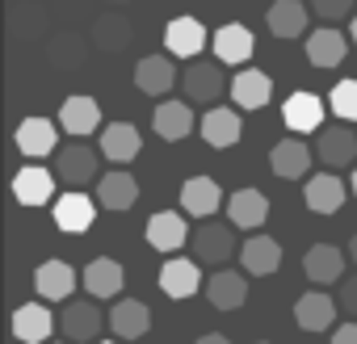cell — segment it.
<instances>
[{"label": "cell", "mask_w": 357, "mask_h": 344, "mask_svg": "<svg viewBox=\"0 0 357 344\" xmlns=\"http://www.w3.org/2000/svg\"><path fill=\"white\" fill-rule=\"evenodd\" d=\"M34 286H38V298H47V302H72L76 269L68 260H43L34 269Z\"/></svg>", "instance_id": "9c48e42d"}, {"label": "cell", "mask_w": 357, "mask_h": 344, "mask_svg": "<svg viewBox=\"0 0 357 344\" xmlns=\"http://www.w3.org/2000/svg\"><path fill=\"white\" fill-rule=\"evenodd\" d=\"M269 168L282 181H303V172H311V147L303 139H282L269 151Z\"/></svg>", "instance_id": "5bb4252c"}, {"label": "cell", "mask_w": 357, "mask_h": 344, "mask_svg": "<svg viewBox=\"0 0 357 344\" xmlns=\"http://www.w3.org/2000/svg\"><path fill=\"white\" fill-rule=\"evenodd\" d=\"M198 344H231V340H227V336H223V331H211V336H202V340H198Z\"/></svg>", "instance_id": "60d3db41"}, {"label": "cell", "mask_w": 357, "mask_h": 344, "mask_svg": "<svg viewBox=\"0 0 357 344\" xmlns=\"http://www.w3.org/2000/svg\"><path fill=\"white\" fill-rule=\"evenodd\" d=\"M101 344H114V340H101Z\"/></svg>", "instance_id": "bcb514c9"}, {"label": "cell", "mask_w": 357, "mask_h": 344, "mask_svg": "<svg viewBox=\"0 0 357 344\" xmlns=\"http://www.w3.org/2000/svg\"><path fill=\"white\" fill-rule=\"evenodd\" d=\"M105 5H126V0H105Z\"/></svg>", "instance_id": "f6af8a7d"}, {"label": "cell", "mask_w": 357, "mask_h": 344, "mask_svg": "<svg viewBox=\"0 0 357 344\" xmlns=\"http://www.w3.org/2000/svg\"><path fill=\"white\" fill-rule=\"evenodd\" d=\"M240 260H244L248 277H273L282 269V244L269 240V235H252V240H244Z\"/></svg>", "instance_id": "e0dca14e"}, {"label": "cell", "mask_w": 357, "mask_h": 344, "mask_svg": "<svg viewBox=\"0 0 357 344\" xmlns=\"http://www.w3.org/2000/svg\"><path fill=\"white\" fill-rule=\"evenodd\" d=\"M194 256L198 260H206V265H223L231 252H236V231L227 227V223H202L198 231H194Z\"/></svg>", "instance_id": "ba28073f"}, {"label": "cell", "mask_w": 357, "mask_h": 344, "mask_svg": "<svg viewBox=\"0 0 357 344\" xmlns=\"http://www.w3.org/2000/svg\"><path fill=\"white\" fill-rule=\"evenodd\" d=\"M336 311H340V306H336L324 290H311V294H303V298L294 302V319H298L303 331H328L332 319H336Z\"/></svg>", "instance_id": "f546056e"}, {"label": "cell", "mask_w": 357, "mask_h": 344, "mask_svg": "<svg viewBox=\"0 0 357 344\" xmlns=\"http://www.w3.org/2000/svg\"><path fill=\"white\" fill-rule=\"evenodd\" d=\"M324 114H328V105H324V97H315V93H290L286 105H282L286 126L298 130V134H307V130H324Z\"/></svg>", "instance_id": "30bf717a"}, {"label": "cell", "mask_w": 357, "mask_h": 344, "mask_svg": "<svg viewBox=\"0 0 357 344\" xmlns=\"http://www.w3.org/2000/svg\"><path fill=\"white\" fill-rule=\"evenodd\" d=\"M311 13H315L319 22H328V26H340L344 17H357L353 0H311Z\"/></svg>", "instance_id": "74e56055"}, {"label": "cell", "mask_w": 357, "mask_h": 344, "mask_svg": "<svg viewBox=\"0 0 357 344\" xmlns=\"http://www.w3.org/2000/svg\"><path fill=\"white\" fill-rule=\"evenodd\" d=\"M59 327L68 340H93L101 331V306L97 302H68L59 315Z\"/></svg>", "instance_id": "d6a6232c"}, {"label": "cell", "mask_w": 357, "mask_h": 344, "mask_svg": "<svg viewBox=\"0 0 357 344\" xmlns=\"http://www.w3.org/2000/svg\"><path fill=\"white\" fill-rule=\"evenodd\" d=\"M181 206H185V214H194V219H211V214L223 206L219 181H211V177H190V181L181 185Z\"/></svg>", "instance_id": "484cf974"}, {"label": "cell", "mask_w": 357, "mask_h": 344, "mask_svg": "<svg viewBox=\"0 0 357 344\" xmlns=\"http://www.w3.org/2000/svg\"><path fill=\"white\" fill-rule=\"evenodd\" d=\"M51 214H55V227H59V231L80 235V231H89V227H93V219H97V202H93L84 189H72V194L55 198Z\"/></svg>", "instance_id": "8992f818"}, {"label": "cell", "mask_w": 357, "mask_h": 344, "mask_svg": "<svg viewBox=\"0 0 357 344\" xmlns=\"http://www.w3.org/2000/svg\"><path fill=\"white\" fill-rule=\"evenodd\" d=\"M240 134H244V122H240V114L236 109H227V105H215V109H206L202 114V139L211 143V147H236L240 143Z\"/></svg>", "instance_id": "ffe728a7"}, {"label": "cell", "mask_w": 357, "mask_h": 344, "mask_svg": "<svg viewBox=\"0 0 357 344\" xmlns=\"http://www.w3.org/2000/svg\"><path fill=\"white\" fill-rule=\"evenodd\" d=\"M349 256H353V265H357V231H353V240H349Z\"/></svg>", "instance_id": "b9f144b4"}, {"label": "cell", "mask_w": 357, "mask_h": 344, "mask_svg": "<svg viewBox=\"0 0 357 344\" xmlns=\"http://www.w3.org/2000/svg\"><path fill=\"white\" fill-rule=\"evenodd\" d=\"M303 273H307L315 286H332V281H340V273H344V252H340L336 244H311L307 256H303Z\"/></svg>", "instance_id": "7402d4cb"}, {"label": "cell", "mask_w": 357, "mask_h": 344, "mask_svg": "<svg viewBox=\"0 0 357 344\" xmlns=\"http://www.w3.org/2000/svg\"><path fill=\"white\" fill-rule=\"evenodd\" d=\"M130 38H135V26H130L122 13H101V17L93 22V42H97L105 55L126 51V47H130Z\"/></svg>", "instance_id": "e575fe53"}, {"label": "cell", "mask_w": 357, "mask_h": 344, "mask_svg": "<svg viewBox=\"0 0 357 344\" xmlns=\"http://www.w3.org/2000/svg\"><path fill=\"white\" fill-rule=\"evenodd\" d=\"M206 298L215 311H240L248 302V277L236 273V269H223L206 281Z\"/></svg>", "instance_id": "603a6c76"}, {"label": "cell", "mask_w": 357, "mask_h": 344, "mask_svg": "<svg viewBox=\"0 0 357 344\" xmlns=\"http://www.w3.org/2000/svg\"><path fill=\"white\" fill-rule=\"evenodd\" d=\"M257 344H269V340H257Z\"/></svg>", "instance_id": "7dc6e473"}, {"label": "cell", "mask_w": 357, "mask_h": 344, "mask_svg": "<svg viewBox=\"0 0 357 344\" xmlns=\"http://www.w3.org/2000/svg\"><path fill=\"white\" fill-rule=\"evenodd\" d=\"M151 126H155V134H160L164 143H181V139L194 130V109L181 105V101H164V105H155Z\"/></svg>", "instance_id": "4dcf8cb0"}, {"label": "cell", "mask_w": 357, "mask_h": 344, "mask_svg": "<svg viewBox=\"0 0 357 344\" xmlns=\"http://www.w3.org/2000/svg\"><path fill=\"white\" fill-rule=\"evenodd\" d=\"M80 281H84V290H89L93 298H118L122 286H126V273H122V265H118L114 256H97V260L84 265Z\"/></svg>", "instance_id": "8fae6325"}, {"label": "cell", "mask_w": 357, "mask_h": 344, "mask_svg": "<svg viewBox=\"0 0 357 344\" xmlns=\"http://www.w3.org/2000/svg\"><path fill=\"white\" fill-rule=\"evenodd\" d=\"M353 194H357V164H353Z\"/></svg>", "instance_id": "ee69618b"}, {"label": "cell", "mask_w": 357, "mask_h": 344, "mask_svg": "<svg viewBox=\"0 0 357 344\" xmlns=\"http://www.w3.org/2000/svg\"><path fill=\"white\" fill-rule=\"evenodd\" d=\"M340 311L357 315V277H344L340 281Z\"/></svg>", "instance_id": "f35d334b"}, {"label": "cell", "mask_w": 357, "mask_h": 344, "mask_svg": "<svg viewBox=\"0 0 357 344\" xmlns=\"http://www.w3.org/2000/svg\"><path fill=\"white\" fill-rule=\"evenodd\" d=\"M349 34H340L336 26H324V30H315V34H307V59L315 63V68H336L344 55H349Z\"/></svg>", "instance_id": "d4e9b609"}, {"label": "cell", "mask_w": 357, "mask_h": 344, "mask_svg": "<svg viewBox=\"0 0 357 344\" xmlns=\"http://www.w3.org/2000/svg\"><path fill=\"white\" fill-rule=\"evenodd\" d=\"M47 55H51V63H68V68H80L84 63V47H80V38L76 34H59V38H51V47H47Z\"/></svg>", "instance_id": "8d00e7d4"}, {"label": "cell", "mask_w": 357, "mask_h": 344, "mask_svg": "<svg viewBox=\"0 0 357 344\" xmlns=\"http://www.w3.org/2000/svg\"><path fill=\"white\" fill-rule=\"evenodd\" d=\"M349 38H353V47H357V17H349Z\"/></svg>", "instance_id": "7bdbcfd3"}, {"label": "cell", "mask_w": 357, "mask_h": 344, "mask_svg": "<svg viewBox=\"0 0 357 344\" xmlns=\"http://www.w3.org/2000/svg\"><path fill=\"white\" fill-rule=\"evenodd\" d=\"M307 206L315 214H336L344 206V181L336 177V172H315V177H307Z\"/></svg>", "instance_id": "4316f807"}, {"label": "cell", "mask_w": 357, "mask_h": 344, "mask_svg": "<svg viewBox=\"0 0 357 344\" xmlns=\"http://www.w3.org/2000/svg\"><path fill=\"white\" fill-rule=\"evenodd\" d=\"M319 139H315V155L328 164V168H349V164H357V134L344 126V122H336V126H324V130H315Z\"/></svg>", "instance_id": "3957f363"}, {"label": "cell", "mask_w": 357, "mask_h": 344, "mask_svg": "<svg viewBox=\"0 0 357 344\" xmlns=\"http://www.w3.org/2000/svg\"><path fill=\"white\" fill-rule=\"evenodd\" d=\"M332 344H357V323H340L336 336H332Z\"/></svg>", "instance_id": "ab89813d"}, {"label": "cell", "mask_w": 357, "mask_h": 344, "mask_svg": "<svg viewBox=\"0 0 357 344\" xmlns=\"http://www.w3.org/2000/svg\"><path fill=\"white\" fill-rule=\"evenodd\" d=\"M307 17H311V13H307V5H298V0H273L269 13H265L269 30H273L278 38H303Z\"/></svg>", "instance_id": "836d02e7"}, {"label": "cell", "mask_w": 357, "mask_h": 344, "mask_svg": "<svg viewBox=\"0 0 357 344\" xmlns=\"http://www.w3.org/2000/svg\"><path fill=\"white\" fill-rule=\"evenodd\" d=\"M211 47H215V59L219 63H248L252 59V30L248 26H219L215 30V38H211Z\"/></svg>", "instance_id": "cb8c5ba5"}, {"label": "cell", "mask_w": 357, "mask_h": 344, "mask_svg": "<svg viewBox=\"0 0 357 344\" xmlns=\"http://www.w3.org/2000/svg\"><path fill=\"white\" fill-rule=\"evenodd\" d=\"M181 88H185L190 101H202V105H211V101H219L223 93H231V84H227L219 59H198V63H190V68L181 72Z\"/></svg>", "instance_id": "6da1fadb"}, {"label": "cell", "mask_w": 357, "mask_h": 344, "mask_svg": "<svg viewBox=\"0 0 357 344\" xmlns=\"http://www.w3.org/2000/svg\"><path fill=\"white\" fill-rule=\"evenodd\" d=\"M13 198L22 206H47V202H55V168H38V164L22 168L17 177H13Z\"/></svg>", "instance_id": "52a82bcc"}, {"label": "cell", "mask_w": 357, "mask_h": 344, "mask_svg": "<svg viewBox=\"0 0 357 344\" xmlns=\"http://www.w3.org/2000/svg\"><path fill=\"white\" fill-rule=\"evenodd\" d=\"M211 38H215V34H206V26H202L198 17H172V22L164 26V47H168V55H181V59L202 55V47H206Z\"/></svg>", "instance_id": "5b68a950"}, {"label": "cell", "mask_w": 357, "mask_h": 344, "mask_svg": "<svg viewBox=\"0 0 357 344\" xmlns=\"http://www.w3.org/2000/svg\"><path fill=\"white\" fill-rule=\"evenodd\" d=\"M51 331H55V315H51V306L26 302V306L13 311V336H17L22 344H47Z\"/></svg>", "instance_id": "ac0fdd59"}, {"label": "cell", "mask_w": 357, "mask_h": 344, "mask_svg": "<svg viewBox=\"0 0 357 344\" xmlns=\"http://www.w3.org/2000/svg\"><path fill=\"white\" fill-rule=\"evenodd\" d=\"M190 240H194V235H190V227H185L181 214H168V210H164V214H151V219H147V244H151L155 252H164V256L176 252V248H185Z\"/></svg>", "instance_id": "d6986e66"}, {"label": "cell", "mask_w": 357, "mask_h": 344, "mask_svg": "<svg viewBox=\"0 0 357 344\" xmlns=\"http://www.w3.org/2000/svg\"><path fill=\"white\" fill-rule=\"evenodd\" d=\"M97 202L105 210H130L139 202V181L130 177V172H105V177L97 181Z\"/></svg>", "instance_id": "1f68e13d"}, {"label": "cell", "mask_w": 357, "mask_h": 344, "mask_svg": "<svg viewBox=\"0 0 357 344\" xmlns=\"http://www.w3.org/2000/svg\"><path fill=\"white\" fill-rule=\"evenodd\" d=\"M17 151L22 155H30V159H43V155H55L59 151V122H51V118H22V126H17Z\"/></svg>", "instance_id": "7a4b0ae2"}, {"label": "cell", "mask_w": 357, "mask_h": 344, "mask_svg": "<svg viewBox=\"0 0 357 344\" xmlns=\"http://www.w3.org/2000/svg\"><path fill=\"white\" fill-rule=\"evenodd\" d=\"M172 84H176V68H172L168 55H143L139 59V68H135V88L139 93L164 97V93H172Z\"/></svg>", "instance_id": "9a60e30c"}, {"label": "cell", "mask_w": 357, "mask_h": 344, "mask_svg": "<svg viewBox=\"0 0 357 344\" xmlns=\"http://www.w3.org/2000/svg\"><path fill=\"white\" fill-rule=\"evenodd\" d=\"M101 151H105V159H114V164L135 159V155L143 151L139 126H130V122H109V126L101 130Z\"/></svg>", "instance_id": "f1b7e54d"}, {"label": "cell", "mask_w": 357, "mask_h": 344, "mask_svg": "<svg viewBox=\"0 0 357 344\" xmlns=\"http://www.w3.org/2000/svg\"><path fill=\"white\" fill-rule=\"evenodd\" d=\"M328 109L340 122H357V80H336L328 93Z\"/></svg>", "instance_id": "d590c367"}, {"label": "cell", "mask_w": 357, "mask_h": 344, "mask_svg": "<svg viewBox=\"0 0 357 344\" xmlns=\"http://www.w3.org/2000/svg\"><path fill=\"white\" fill-rule=\"evenodd\" d=\"M227 219L231 227H244V231H257L265 219H269V198L261 189H236L227 198Z\"/></svg>", "instance_id": "44dd1931"}, {"label": "cell", "mask_w": 357, "mask_h": 344, "mask_svg": "<svg viewBox=\"0 0 357 344\" xmlns=\"http://www.w3.org/2000/svg\"><path fill=\"white\" fill-rule=\"evenodd\" d=\"M55 177H59V181H68L72 189L93 185V177H97V155H93V147L72 143V147L55 151Z\"/></svg>", "instance_id": "277c9868"}, {"label": "cell", "mask_w": 357, "mask_h": 344, "mask_svg": "<svg viewBox=\"0 0 357 344\" xmlns=\"http://www.w3.org/2000/svg\"><path fill=\"white\" fill-rule=\"evenodd\" d=\"M97 126H101V105H97L93 97L76 93V97H68V101L59 105V130L84 139V134H93Z\"/></svg>", "instance_id": "2e32d148"}, {"label": "cell", "mask_w": 357, "mask_h": 344, "mask_svg": "<svg viewBox=\"0 0 357 344\" xmlns=\"http://www.w3.org/2000/svg\"><path fill=\"white\" fill-rule=\"evenodd\" d=\"M109 327L118 340H143L151 331V306L139 298H122L118 306H109Z\"/></svg>", "instance_id": "7c38bea8"}, {"label": "cell", "mask_w": 357, "mask_h": 344, "mask_svg": "<svg viewBox=\"0 0 357 344\" xmlns=\"http://www.w3.org/2000/svg\"><path fill=\"white\" fill-rule=\"evenodd\" d=\"M269 97H273V80H269V72H236V80H231V101L240 105V109H265L269 105Z\"/></svg>", "instance_id": "83f0119b"}, {"label": "cell", "mask_w": 357, "mask_h": 344, "mask_svg": "<svg viewBox=\"0 0 357 344\" xmlns=\"http://www.w3.org/2000/svg\"><path fill=\"white\" fill-rule=\"evenodd\" d=\"M198 286H202L198 260H190V256H172V260H164V269H160V290H164L168 298H194Z\"/></svg>", "instance_id": "4fadbf2b"}]
</instances>
